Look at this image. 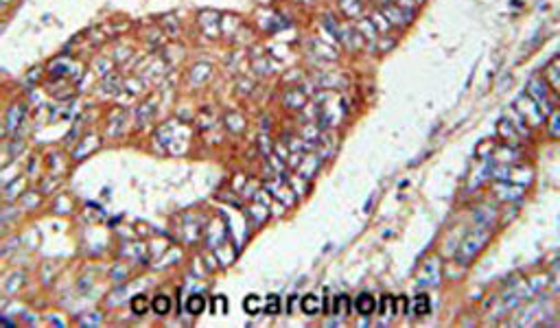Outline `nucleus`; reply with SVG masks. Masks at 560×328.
<instances>
[{
  "mask_svg": "<svg viewBox=\"0 0 560 328\" xmlns=\"http://www.w3.org/2000/svg\"><path fill=\"white\" fill-rule=\"evenodd\" d=\"M265 313L267 315H280V298H278V295H269V298H267Z\"/></svg>",
  "mask_w": 560,
  "mask_h": 328,
  "instance_id": "412c9836",
  "label": "nucleus"
},
{
  "mask_svg": "<svg viewBox=\"0 0 560 328\" xmlns=\"http://www.w3.org/2000/svg\"><path fill=\"white\" fill-rule=\"evenodd\" d=\"M22 116H24V108L20 105H13V108L9 110V114H7V131H11V129H15L20 125V120H22Z\"/></svg>",
  "mask_w": 560,
  "mask_h": 328,
  "instance_id": "f8f14e48",
  "label": "nucleus"
},
{
  "mask_svg": "<svg viewBox=\"0 0 560 328\" xmlns=\"http://www.w3.org/2000/svg\"><path fill=\"white\" fill-rule=\"evenodd\" d=\"M376 3H381V5H394V0H376Z\"/></svg>",
  "mask_w": 560,
  "mask_h": 328,
  "instance_id": "a878e982",
  "label": "nucleus"
},
{
  "mask_svg": "<svg viewBox=\"0 0 560 328\" xmlns=\"http://www.w3.org/2000/svg\"><path fill=\"white\" fill-rule=\"evenodd\" d=\"M556 64H558V59H554L549 64V68H547V77H549V81H551V90H554V92H558V75H556Z\"/></svg>",
  "mask_w": 560,
  "mask_h": 328,
  "instance_id": "5701e85b",
  "label": "nucleus"
},
{
  "mask_svg": "<svg viewBox=\"0 0 560 328\" xmlns=\"http://www.w3.org/2000/svg\"><path fill=\"white\" fill-rule=\"evenodd\" d=\"M265 186H267V191L271 193V197H274V199H278V201H283L285 206H291V203L295 201L293 195H287V193H291V191H289V188H287L283 182L269 179V182H265Z\"/></svg>",
  "mask_w": 560,
  "mask_h": 328,
  "instance_id": "20e7f679",
  "label": "nucleus"
},
{
  "mask_svg": "<svg viewBox=\"0 0 560 328\" xmlns=\"http://www.w3.org/2000/svg\"><path fill=\"white\" fill-rule=\"evenodd\" d=\"M335 311H337V315L339 317H346L350 313V300L346 298V295H339V298L335 300Z\"/></svg>",
  "mask_w": 560,
  "mask_h": 328,
  "instance_id": "aec40b11",
  "label": "nucleus"
},
{
  "mask_svg": "<svg viewBox=\"0 0 560 328\" xmlns=\"http://www.w3.org/2000/svg\"><path fill=\"white\" fill-rule=\"evenodd\" d=\"M499 131H501V136L510 138V140H512V142L516 140L518 136H521V134H518V131H514V127H512V125H510V120H504V122H501V125H499Z\"/></svg>",
  "mask_w": 560,
  "mask_h": 328,
  "instance_id": "4be33fe9",
  "label": "nucleus"
},
{
  "mask_svg": "<svg viewBox=\"0 0 560 328\" xmlns=\"http://www.w3.org/2000/svg\"><path fill=\"white\" fill-rule=\"evenodd\" d=\"M3 3H5V5H7V3H11V0H3Z\"/></svg>",
  "mask_w": 560,
  "mask_h": 328,
  "instance_id": "bb28decb",
  "label": "nucleus"
},
{
  "mask_svg": "<svg viewBox=\"0 0 560 328\" xmlns=\"http://www.w3.org/2000/svg\"><path fill=\"white\" fill-rule=\"evenodd\" d=\"M153 110H155L153 101H147L145 105H140V110H138V125H147V120L151 118Z\"/></svg>",
  "mask_w": 560,
  "mask_h": 328,
  "instance_id": "dca6fc26",
  "label": "nucleus"
},
{
  "mask_svg": "<svg viewBox=\"0 0 560 328\" xmlns=\"http://www.w3.org/2000/svg\"><path fill=\"white\" fill-rule=\"evenodd\" d=\"M204 309H206V300L202 295H191V298L186 300V311L191 315H202Z\"/></svg>",
  "mask_w": 560,
  "mask_h": 328,
  "instance_id": "9b49d317",
  "label": "nucleus"
},
{
  "mask_svg": "<svg viewBox=\"0 0 560 328\" xmlns=\"http://www.w3.org/2000/svg\"><path fill=\"white\" fill-rule=\"evenodd\" d=\"M516 110L521 112V116L525 118V122H530V125H534V127L543 122V114H541L538 103L532 101L530 94H521L516 98Z\"/></svg>",
  "mask_w": 560,
  "mask_h": 328,
  "instance_id": "f03ea898",
  "label": "nucleus"
},
{
  "mask_svg": "<svg viewBox=\"0 0 560 328\" xmlns=\"http://www.w3.org/2000/svg\"><path fill=\"white\" fill-rule=\"evenodd\" d=\"M68 68H70V61L68 59H55L51 64V75L53 77H62V75L68 72Z\"/></svg>",
  "mask_w": 560,
  "mask_h": 328,
  "instance_id": "a211bd4d",
  "label": "nucleus"
},
{
  "mask_svg": "<svg viewBox=\"0 0 560 328\" xmlns=\"http://www.w3.org/2000/svg\"><path fill=\"white\" fill-rule=\"evenodd\" d=\"M551 136H558V114L554 112V116H551Z\"/></svg>",
  "mask_w": 560,
  "mask_h": 328,
  "instance_id": "393cba45",
  "label": "nucleus"
},
{
  "mask_svg": "<svg viewBox=\"0 0 560 328\" xmlns=\"http://www.w3.org/2000/svg\"><path fill=\"white\" fill-rule=\"evenodd\" d=\"M317 155H307V158H302L300 164H298V171H300V177L304 179H309L315 175V171H317Z\"/></svg>",
  "mask_w": 560,
  "mask_h": 328,
  "instance_id": "6e6552de",
  "label": "nucleus"
},
{
  "mask_svg": "<svg viewBox=\"0 0 560 328\" xmlns=\"http://www.w3.org/2000/svg\"><path fill=\"white\" fill-rule=\"evenodd\" d=\"M383 13H385V18H390L394 24H398V27L407 24L411 20V15H414L411 9H403L398 5H383Z\"/></svg>",
  "mask_w": 560,
  "mask_h": 328,
  "instance_id": "7ed1b4c3",
  "label": "nucleus"
},
{
  "mask_svg": "<svg viewBox=\"0 0 560 328\" xmlns=\"http://www.w3.org/2000/svg\"><path fill=\"white\" fill-rule=\"evenodd\" d=\"M414 313L416 315H427V313H429V298H427V293L416 295V300H414Z\"/></svg>",
  "mask_w": 560,
  "mask_h": 328,
  "instance_id": "2eb2a0df",
  "label": "nucleus"
},
{
  "mask_svg": "<svg viewBox=\"0 0 560 328\" xmlns=\"http://www.w3.org/2000/svg\"><path fill=\"white\" fill-rule=\"evenodd\" d=\"M300 306H302V311H304L307 315H317V313H319V298H317V295H313V293L304 295Z\"/></svg>",
  "mask_w": 560,
  "mask_h": 328,
  "instance_id": "1a4fd4ad",
  "label": "nucleus"
},
{
  "mask_svg": "<svg viewBox=\"0 0 560 328\" xmlns=\"http://www.w3.org/2000/svg\"><path fill=\"white\" fill-rule=\"evenodd\" d=\"M147 309H149V300H147L145 295H136V298L131 300V311H134L136 315H145Z\"/></svg>",
  "mask_w": 560,
  "mask_h": 328,
  "instance_id": "f3484780",
  "label": "nucleus"
},
{
  "mask_svg": "<svg viewBox=\"0 0 560 328\" xmlns=\"http://www.w3.org/2000/svg\"><path fill=\"white\" fill-rule=\"evenodd\" d=\"M420 282H427V284H438L440 282V265L438 260H429L427 265L423 267V272L418 276Z\"/></svg>",
  "mask_w": 560,
  "mask_h": 328,
  "instance_id": "39448f33",
  "label": "nucleus"
},
{
  "mask_svg": "<svg viewBox=\"0 0 560 328\" xmlns=\"http://www.w3.org/2000/svg\"><path fill=\"white\" fill-rule=\"evenodd\" d=\"M243 309H245V313L248 315H258L263 311V302H261L258 295H248V298L243 300Z\"/></svg>",
  "mask_w": 560,
  "mask_h": 328,
  "instance_id": "ddd939ff",
  "label": "nucleus"
},
{
  "mask_svg": "<svg viewBox=\"0 0 560 328\" xmlns=\"http://www.w3.org/2000/svg\"><path fill=\"white\" fill-rule=\"evenodd\" d=\"M488 241V232H486V230H475V232L468 236V239L462 243V248H459V252H457V256H459V260L462 262H466V260H471V258H475L477 256V252H479L482 248H484V243Z\"/></svg>",
  "mask_w": 560,
  "mask_h": 328,
  "instance_id": "f257e3e1",
  "label": "nucleus"
},
{
  "mask_svg": "<svg viewBox=\"0 0 560 328\" xmlns=\"http://www.w3.org/2000/svg\"><path fill=\"white\" fill-rule=\"evenodd\" d=\"M372 24H378V31H385V29H388V20H381V15H374Z\"/></svg>",
  "mask_w": 560,
  "mask_h": 328,
  "instance_id": "b1692460",
  "label": "nucleus"
},
{
  "mask_svg": "<svg viewBox=\"0 0 560 328\" xmlns=\"http://www.w3.org/2000/svg\"><path fill=\"white\" fill-rule=\"evenodd\" d=\"M342 7H344V11L350 15V18H357V15L361 13V3L359 0H342Z\"/></svg>",
  "mask_w": 560,
  "mask_h": 328,
  "instance_id": "6ab92c4d",
  "label": "nucleus"
},
{
  "mask_svg": "<svg viewBox=\"0 0 560 328\" xmlns=\"http://www.w3.org/2000/svg\"><path fill=\"white\" fill-rule=\"evenodd\" d=\"M283 101H285L287 108H293V110L304 108V94L298 92V90H289V92L283 96Z\"/></svg>",
  "mask_w": 560,
  "mask_h": 328,
  "instance_id": "9d476101",
  "label": "nucleus"
},
{
  "mask_svg": "<svg viewBox=\"0 0 560 328\" xmlns=\"http://www.w3.org/2000/svg\"><path fill=\"white\" fill-rule=\"evenodd\" d=\"M530 94L534 96V101L541 105H547V90H545V81L541 79H532L530 81Z\"/></svg>",
  "mask_w": 560,
  "mask_h": 328,
  "instance_id": "0eeeda50",
  "label": "nucleus"
},
{
  "mask_svg": "<svg viewBox=\"0 0 560 328\" xmlns=\"http://www.w3.org/2000/svg\"><path fill=\"white\" fill-rule=\"evenodd\" d=\"M151 309H153L158 315H167L169 311H171V300L167 298V295H158V298H153Z\"/></svg>",
  "mask_w": 560,
  "mask_h": 328,
  "instance_id": "4468645a",
  "label": "nucleus"
},
{
  "mask_svg": "<svg viewBox=\"0 0 560 328\" xmlns=\"http://www.w3.org/2000/svg\"><path fill=\"white\" fill-rule=\"evenodd\" d=\"M355 309H357V313H359V315L368 317V315H372V313H374L376 302H374V298H372V295H370V293H359V295H357V300H355Z\"/></svg>",
  "mask_w": 560,
  "mask_h": 328,
  "instance_id": "423d86ee",
  "label": "nucleus"
}]
</instances>
